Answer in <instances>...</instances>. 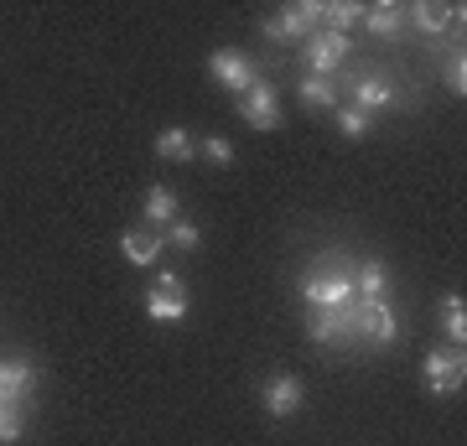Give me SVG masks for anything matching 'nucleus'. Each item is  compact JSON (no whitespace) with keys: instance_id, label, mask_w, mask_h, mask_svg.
Returning a JSON list of instances; mask_svg holds the SVG:
<instances>
[{"instance_id":"obj_21","label":"nucleus","mask_w":467,"mask_h":446,"mask_svg":"<svg viewBox=\"0 0 467 446\" xmlns=\"http://www.w3.org/2000/svg\"><path fill=\"white\" fill-rule=\"evenodd\" d=\"M441 332L462 347V337H467V301L462 296H441Z\"/></svg>"},{"instance_id":"obj_5","label":"nucleus","mask_w":467,"mask_h":446,"mask_svg":"<svg viewBox=\"0 0 467 446\" xmlns=\"http://www.w3.org/2000/svg\"><path fill=\"white\" fill-rule=\"evenodd\" d=\"M146 312L150 322H182L187 316V281L182 275H156V285H150V296H146Z\"/></svg>"},{"instance_id":"obj_16","label":"nucleus","mask_w":467,"mask_h":446,"mask_svg":"<svg viewBox=\"0 0 467 446\" xmlns=\"http://www.w3.org/2000/svg\"><path fill=\"white\" fill-rule=\"evenodd\" d=\"M405 16L420 21V32L426 36H441L447 32V21H462V11H451V5H410Z\"/></svg>"},{"instance_id":"obj_3","label":"nucleus","mask_w":467,"mask_h":446,"mask_svg":"<svg viewBox=\"0 0 467 446\" xmlns=\"http://www.w3.org/2000/svg\"><path fill=\"white\" fill-rule=\"evenodd\" d=\"M426 389L431 395H457L467 384V358H462V347H436V353H426Z\"/></svg>"},{"instance_id":"obj_12","label":"nucleus","mask_w":467,"mask_h":446,"mask_svg":"<svg viewBox=\"0 0 467 446\" xmlns=\"http://www.w3.org/2000/svg\"><path fill=\"white\" fill-rule=\"evenodd\" d=\"M177 208H182V202H177V192H171L167 182H156L146 192V202H140V213H146V229H167V223H177Z\"/></svg>"},{"instance_id":"obj_11","label":"nucleus","mask_w":467,"mask_h":446,"mask_svg":"<svg viewBox=\"0 0 467 446\" xmlns=\"http://www.w3.org/2000/svg\"><path fill=\"white\" fill-rule=\"evenodd\" d=\"M161 249H167V239H161L156 229H125V233H119V254H125L130 264H140V270H146V264H156V254H161Z\"/></svg>"},{"instance_id":"obj_15","label":"nucleus","mask_w":467,"mask_h":446,"mask_svg":"<svg viewBox=\"0 0 467 446\" xmlns=\"http://www.w3.org/2000/svg\"><path fill=\"white\" fill-rule=\"evenodd\" d=\"M400 21H405V5H389V0L364 5V26L374 36H400Z\"/></svg>"},{"instance_id":"obj_17","label":"nucleus","mask_w":467,"mask_h":446,"mask_svg":"<svg viewBox=\"0 0 467 446\" xmlns=\"http://www.w3.org/2000/svg\"><path fill=\"white\" fill-rule=\"evenodd\" d=\"M156 156H161V161H192V156H198V140L187 130H161L156 135Z\"/></svg>"},{"instance_id":"obj_26","label":"nucleus","mask_w":467,"mask_h":446,"mask_svg":"<svg viewBox=\"0 0 467 446\" xmlns=\"http://www.w3.org/2000/svg\"><path fill=\"white\" fill-rule=\"evenodd\" d=\"M0 405H5V395H0Z\"/></svg>"},{"instance_id":"obj_2","label":"nucleus","mask_w":467,"mask_h":446,"mask_svg":"<svg viewBox=\"0 0 467 446\" xmlns=\"http://www.w3.org/2000/svg\"><path fill=\"white\" fill-rule=\"evenodd\" d=\"M36 384H42V374H36V364L26 358V353L0 358V395H5V405L26 410V405H32V395H36Z\"/></svg>"},{"instance_id":"obj_24","label":"nucleus","mask_w":467,"mask_h":446,"mask_svg":"<svg viewBox=\"0 0 467 446\" xmlns=\"http://www.w3.org/2000/svg\"><path fill=\"white\" fill-rule=\"evenodd\" d=\"M441 83H447V94H457V99L467 94V57H462V52H451V57H447V73H441Z\"/></svg>"},{"instance_id":"obj_13","label":"nucleus","mask_w":467,"mask_h":446,"mask_svg":"<svg viewBox=\"0 0 467 446\" xmlns=\"http://www.w3.org/2000/svg\"><path fill=\"white\" fill-rule=\"evenodd\" d=\"M384 291H389V270H384L379 260H364L358 270H353V296H364V301H384Z\"/></svg>"},{"instance_id":"obj_7","label":"nucleus","mask_w":467,"mask_h":446,"mask_svg":"<svg viewBox=\"0 0 467 446\" xmlns=\"http://www.w3.org/2000/svg\"><path fill=\"white\" fill-rule=\"evenodd\" d=\"M301 296L312 301L317 312H333V306H348L353 301V275H327V270H312L306 281H301Z\"/></svg>"},{"instance_id":"obj_18","label":"nucleus","mask_w":467,"mask_h":446,"mask_svg":"<svg viewBox=\"0 0 467 446\" xmlns=\"http://www.w3.org/2000/svg\"><path fill=\"white\" fill-rule=\"evenodd\" d=\"M265 36L270 42H301V36H306V21L296 16V5H285V11H275V16L265 21Z\"/></svg>"},{"instance_id":"obj_22","label":"nucleus","mask_w":467,"mask_h":446,"mask_svg":"<svg viewBox=\"0 0 467 446\" xmlns=\"http://www.w3.org/2000/svg\"><path fill=\"white\" fill-rule=\"evenodd\" d=\"M21 430H26V410H16V405H0V446L21 441Z\"/></svg>"},{"instance_id":"obj_8","label":"nucleus","mask_w":467,"mask_h":446,"mask_svg":"<svg viewBox=\"0 0 467 446\" xmlns=\"http://www.w3.org/2000/svg\"><path fill=\"white\" fill-rule=\"evenodd\" d=\"M348 47L353 42L343 32H327V26H322V32H312V42H306V67H312L317 78H333L337 63L348 57Z\"/></svg>"},{"instance_id":"obj_19","label":"nucleus","mask_w":467,"mask_h":446,"mask_svg":"<svg viewBox=\"0 0 467 446\" xmlns=\"http://www.w3.org/2000/svg\"><path fill=\"white\" fill-rule=\"evenodd\" d=\"M333 119H337V130L348 135V140H364V135H374V125H379V119L364 115L358 104H343V109H333Z\"/></svg>"},{"instance_id":"obj_6","label":"nucleus","mask_w":467,"mask_h":446,"mask_svg":"<svg viewBox=\"0 0 467 446\" xmlns=\"http://www.w3.org/2000/svg\"><path fill=\"white\" fill-rule=\"evenodd\" d=\"M208 73H213L223 88H229L234 99H239V94H244V88L260 78V73H254V63H250V52H239V47H218L213 57H208Z\"/></svg>"},{"instance_id":"obj_4","label":"nucleus","mask_w":467,"mask_h":446,"mask_svg":"<svg viewBox=\"0 0 467 446\" xmlns=\"http://www.w3.org/2000/svg\"><path fill=\"white\" fill-rule=\"evenodd\" d=\"M395 312L384 306V301H358L353 306V343H379V347H389L395 343Z\"/></svg>"},{"instance_id":"obj_10","label":"nucleus","mask_w":467,"mask_h":446,"mask_svg":"<svg viewBox=\"0 0 467 446\" xmlns=\"http://www.w3.org/2000/svg\"><path fill=\"white\" fill-rule=\"evenodd\" d=\"M301 410V379L296 374H275V379L265 384V415L270 420H285V415Z\"/></svg>"},{"instance_id":"obj_14","label":"nucleus","mask_w":467,"mask_h":446,"mask_svg":"<svg viewBox=\"0 0 467 446\" xmlns=\"http://www.w3.org/2000/svg\"><path fill=\"white\" fill-rule=\"evenodd\" d=\"M353 99H358V109H364V115L379 119V109H389V99H395V88H389V83L374 73V78H358V83H353Z\"/></svg>"},{"instance_id":"obj_1","label":"nucleus","mask_w":467,"mask_h":446,"mask_svg":"<svg viewBox=\"0 0 467 446\" xmlns=\"http://www.w3.org/2000/svg\"><path fill=\"white\" fill-rule=\"evenodd\" d=\"M234 115L244 119L250 130H275L281 125V88L270 78H254L239 99H234Z\"/></svg>"},{"instance_id":"obj_25","label":"nucleus","mask_w":467,"mask_h":446,"mask_svg":"<svg viewBox=\"0 0 467 446\" xmlns=\"http://www.w3.org/2000/svg\"><path fill=\"white\" fill-rule=\"evenodd\" d=\"M198 156H208L213 166H229V161H234V140H223V135H208V140H198Z\"/></svg>"},{"instance_id":"obj_20","label":"nucleus","mask_w":467,"mask_h":446,"mask_svg":"<svg viewBox=\"0 0 467 446\" xmlns=\"http://www.w3.org/2000/svg\"><path fill=\"white\" fill-rule=\"evenodd\" d=\"M296 94H301V104H306V109H333V99H337L333 78H317V73H306Z\"/></svg>"},{"instance_id":"obj_23","label":"nucleus","mask_w":467,"mask_h":446,"mask_svg":"<svg viewBox=\"0 0 467 446\" xmlns=\"http://www.w3.org/2000/svg\"><path fill=\"white\" fill-rule=\"evenodd\" d=\"M167 244L182 249V254H192V249H198V223H192V218H177V223L167 229Z\"/></svg>"},{"instance_id":"obj_9","label":"nucleus","mask_w":467,"mask_h":446,"mask_svg":"<svg viewBox=\"0 0 467 446\" xmlns=\"http://www.w3.org/2000/svg\"><path fill=\"white\" fill-rule=\"evenodd\" d=\"M306 337L312 343H353V301L348 306H333V312H317Z\"/></svg>"}]
</instances>
